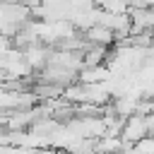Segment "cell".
Masks as SVG:
<instances>
[{
    "label": "cell",
    "mask_w": 154,
    "mask_h": 154,
    "mask_svg": "<svg viewBox=\"0 0 154 154\" xmlns=\"http://www.w3.org/2000/svg\"><path fill=\"white\" fill-rule=\"evenodd\" d=\"M144 137H149L147 118H144V116H130V118H125L123 130H120V140H123L128 147H135V144L142 142Z\"/></svg>",
    "instance_id": "1"
},
{
    "label": "cell",
    "mask_w": 154,
    "mask_h": 154,
    "mask_svg": "<svg viewBox=\"0 0 154 154\" xmlns=\"http://www.w3.org/2000/svg\"><path fill=\"white\" fill-rule=\"evenodd\" d=\"M116 38H118V36H116L111 29L101 26V24H96V26H91V29L84 31V41H87L89 46H106V48H111V43H116Z\"/></svg>",
    "instance_id": "2"
},
{
    "label": "cell",
    "mask_w": 154,
    "mask_h": 154,
    "mask_svg": "<svg viewBox=\"0 0 154 154\" xmlns=\"http://www.w3.org/2000/svg\"><path fill=\"white\" fill-rule=\"evenodd\" d=\"M111 77H113V72L106 65H96V67H82L79 75H77V82H82V84H101V82H106Z\"/></svg>",
    "instance_id": "3"
},
{
    "label": "cell",
    "mask_w": 154,
    "mask_h": 154,
    "mask_svg": "<svg viewBox=\"0 0 154 154\" xmlns=\"http://www.w3.org/2000/svg\"><path fill=\"white\" fill-rule=\"evenodd\" d=\"M128 144L118 137V135H103L96 140V154H116V152H123Z\"/></svg>",
    "instance_id": "4"
},
{
    "label": "cell",
    "mask_w": 154,
    "mask_h": 154,
    "mask_svg": "<svg viewBox=\"0 0 154 154\" xmlns=\"http://www.w3.org/2000/svg\"><path fill=\"white\" fill-rule=\"evenodd\" d=\"M147 118V130H149V137H154V113H149V116H144Z\"/></svg>",
    "instance_id": "5"
},
{
    "label": "cell",
    "mask_w": 154,
    "mask_h": 154,
    "mask_svg": "<svg viewBox=\"0 0 154 154\" xmlns=\"http://www.w3.org/2000/svg\"><path fill=\"white\" fill-rule=\"evenodd\" d=\"M2 144H7V132L0 128V147H2Z\"/></svg>",
    "instance_id": "6"
}]
</instances>
